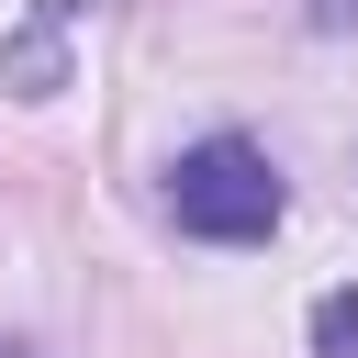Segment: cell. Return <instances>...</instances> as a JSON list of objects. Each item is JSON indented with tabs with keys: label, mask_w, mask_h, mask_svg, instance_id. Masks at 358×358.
Here are the masks:
<instances>
[{
	"label": "cell",
	"mask_w": 358,
	"mask_h": 358,
	"mask_svg": "<svg viewBox=\"0 0 358 358\" xmlns=\"http://www.w3.org/2000/svg\"><path fill=\"white\" fill-rule=\"evenodd\" d=\"M168 213H179V235L246 246V235L280 224V168H268L246 134H213V145H190V157L168 168Z\"/></svg>",
	"instance_id": "6da1fadb"
},
{
	"label": "cell",
	"mask_w": 358,
	"mask_h": 358,
	"mask_svg": "<svg viewBox=\"0 0 358 358\" xmlns=\"http://www.w3.org/2000/svg\"><path fill=\"white\" fill-rule=\"evenodd\" d=\"M313 358H358V291H324L313 302Z\"/></svg>",
	"instance_id": "7a4b0ae2"
}]
</instances>
